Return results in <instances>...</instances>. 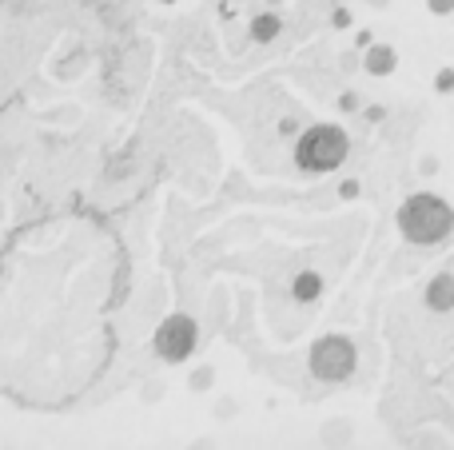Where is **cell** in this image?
Here are the masks:
<instances>
[{"mask_svg":"<svg viewBox=\"0 0 454 450\" xmlns=\"http://www.w3.org/2000/svg\"><path fill=\"white\" fill-rule=\"evenodd\" d=\"M399 228L411 244H434V239H442L454 228V212L439 196H415L403 204Z\"/></svg>","mask_w":454,"mask_h":450,"instance_id":"obj_1","label":"cell"},{"mask_svg":"<svg viewBox=\"0 0 454 450\" xmlns=\"http://www.w3.org/2000/svg\"><path fill=\"white\" fill-rule=\"evenodd\" d=\"M343 156H347V136L331 124L311 128L295 148L299 167H307V172H331V167L343 164Z\"/></svg>","mask_w":454,"mask_h":450,"instance_id":"obj_2","label":"cell"},{"mask_svg":"<svg viewBox=\"0 0 454 450\" xmlns=\"http://www.w3.org/2000/svg\"><path fill=\"white\" fill-rule=\"evenodd\" d=\"M355 367V351L347 339H323L319 347L311 351V371L319 379H343Z\"/></svg>","mask_w":454,"mask_h":450,"instance_id":"obj_3","label":"cell"},{"mask_svg":"<svg viewBox=\"0 0 454 450\" xmlns=\"http://www.w3.org/2000/svg\"><path fill=\"white\" fill-rule=\"evenodd\" d=\"M192 347H196V323H192V319L176 315L156 331V351L164 359H172V363L176 359H188Z\"/></svg>","mask_w":454,"mask_h":450,"instance_id":"obj_4","label":"cell"},{"mask_svg":"<svg viewBox=\"0 0 454 450\" xmlns=\"http://www.w3.org/2000/svg\"><path fill=\"white\" fill-rule=\"evenodd\" d=\"M450 303H454V283H450V279H439V283H434V291H431V307L447 311Z\"/></svg>","mask_w":454,"mask_h":450,"instance_id":"obj_5","label":"cell"},{"mask_svg":"<svg viewBox=\"0 0 454 450\" xmlns=\"http://www.w3.org/2000/svg\"><path fill=\"white\" fill-rule=\"evenodd\" d=\"M371 72H387L395 64V56H391V48H375V52H371Z\"/></svg>","mask_w":454,"mask_h":450,"instance_id":"obj_6","label":"cell"},{"mask_svg":"<svg viewBox=\"0 0 454 450\" xmlns=\"http://www.w3.org/2000/svg\"><path fill=\"white\" fill-rule=\"evenodd\" d=\"M295 295H299V299H311V295H319V279H315V275H299Z\"/></svg>","mask_w":454,"mask_h":450,"instance_id":"obj_7","label":"cell"},{"mask_svg":"<svg viewBox=\"0 0 454 450\" xmlns=\"http://www.w3.org/2000/svg\"><path fill=\"white\" fill-rule=\"evenodd\" d=\"M275 32H279V20H275V16H259L255 20V36L259 40H271Z\"/></svg>","mask_w":454,"mask_h":450,"instance_id":"obj_8","label":"cell"},{"mask_svg":"<svg viewBox=\"0 0 454 450\" xmlns=\"http://www.w3.org/2000/svg\"><path fill=\"white\" fill-rule=\"evenodd\" d=\"M431 4H434V12H447V8L454 4V0H431Z\"/></svg>","mask_w":454,"mask_h":450,"instance_id":"obj_9","label":"cell"}]
</instances>
